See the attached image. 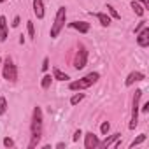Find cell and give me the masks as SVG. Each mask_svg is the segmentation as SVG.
Returning a JSON list of instances; mask_svg holds the SVG:
<instances>
[{"instance_id":"1","label":"cell","mask_w":149,"mask_h":149,"mask_svg":"<svg viewBox=\"0 0 149 149\" xmlns=\"http://www.w3.org/2000/svg\"><path fill=\"white\" fill-rule=\"evenodd\" d=\"M30 128H32V140H30L28 147H35L42 139V109L40 107H33Z\"/></svg>"},{"instance_id":"2","label":"cell","mask_w":149,"mask_h":149,"mask_svg":"<svg viewBox=\"0 0 149 149\" xmlns=\"http://www.w3.org/2000/svg\"><path fill=\"white\" fill-rule=\"evenodd\" d=\"M98 79H100V74H98V72H90L88 76H84L83 79L72 81V83L68 84V88H70L72 91H81V90H86V88L93 86Z\"/></svg>"},{"instance_id":"3","label":"cell","mask_w":149,"mask_h":149,"mask_svg":"<svg viewBox=\"0 0 149 149\" xmlns=\"http://www.w3.org/2000/svg\"><path fill=\"white\" fill-rule=\"evenodd\" d=\"M65 19H67V7L61 6V7H58V13L54 16V23L51 25V32H49L51 33V39H56L60 35L61 28L65 26Z\"/></svg>"},{"instance_id":"4","label":"cell","mask_w":149,"mask_h":149,"mask_svg":"<svg viewBox=\"0 0 149 149\" xmlns=\"http://www.w3.org/2000/svg\"><path fill=\"white\" fill-rule=\"evenodd\" d=\"M140 97H142V90H137V91H135V95H133V102H132V119H130V125H128V128H130V130H135V126L139 125Z\"/></svg>"},{"instance_id":"5","label":"cell","mask_w":149,"mask_h":149,"mask_svg":"<svg viewBox=\"0 0 149 149\" xmlns=\"http://www.w3.org/2000/svg\"><path fill=\"white\" fill-rule=\"evenodd\" d=\"M2 76H4V79H6V81H9V83H16V79H18V68H16L14 61H13L9 56H7V58H6V61H4Z\"/></svg>"},{"instance_id":"6","label":"cell","mask_w":149,"mask_h":149,"mask_svg":"<svg viewBox=\"0 0 149 149\" xmlns=\"http://www.w3.org/2000/svg\"><path fill=\"white\" fill-rule=\"evenodd\" d=\"M86 61H88V51L83 44H79V51L76 53V60H74V67H76L77 70L84 68L86 67Z\"/></svg>"},{"instance_id":"7","label":"cell","mask_w":149,"mask_h":149,"mask_svg":"<svg viewBox=\"0 0 149 149\" xmlns=\"http://www.w3.org/2000/svg\"><path fill=\"white\" fill-rule=\"evenodd\" d=\"M98 144H100V139H98V135H95L93 132H88V133L84 135V147H86V149H97Z\"/></svg>"},{"instance_id":"8","label":"cell","mask_w":149,"mask_h":149,"mask_svg":"<svg viewBox=\"0 0 149 149\" xmlns=\"http://www.w3.org/2000/svg\"><path fill=\"white\" fill-rule=\"evenodd\" d=\"M137 44L140 47H147L149 46V28H147V25L140 32H137Z\"/></svg>"},{"instance_id":"9","label":"cell","mask_w":149,"mask_h":149,"mask_svg":"<svg viewBox=\"0 0 149 149\" xmlns=\"http://www.w3.org/2000/svg\"><path fill=\"white\" fill-rule=\"evenodd\" d=\"M144 79H146V76L142 72H132V74H128V77L125 81V86H132L133 83H139V81H144Z\"/></svg>"},{"instance_id":"10","label":"cell","mask_w":149,"mask_h":149,"mask_svg":"<svg viewBox=\"0 0 149 149\" xmlns=\"http://www.w3.org/2000/svg\"><path fill=\"white\" fill-rule=\"evenodd\" d=\"M68 26L74 28V30H77V32H81V33H88L90 32V23H86V21H72V23H68Z\"/></svg>"},{"instance_id":"11","label":"cell","mask_w":149,"mask_h":149,"mask_svg":"<svg viewBox=\"0 0 149 149\" xmlns=\"http://www.w3.org/2000/svg\"><path fill=\"white\" fill-rule=\"evenodd\" d=\"M33 14L37 16V19H42L46 11H44V2L42 0H33Z\"/></svg>"},{"instance_id":"12","label":"cell","mask_w":149,"mask_h":149,"mask_svg":"<svg viewBox=\"0 0 149 149\" xmlns=\"http://www.w3.org/2000/svg\"><path fill=\"white\" fill-rule=\"evenodd\" d=\"M121 137V133L118 132V133H112V135H109V137H105L104 140H100V144H98V147H109V146H112L118 139Z\"/></svg>"},{"instance_id":"13","label":"cell","mask_w":149,"mask_h":149,"mask_svg":"<svg viewBox=\"0 0 149 149\" xmlns=\"http://www.w3.org/2000/svg\"><path fill=\"white\" fill-rule=\"evenodd\" d=\"M7 40V19L6 16H0V42Z\"/></svg>"},{"instance_id":"14","label":"cell","mask_w":149,"mask_h":149,"mask_svg":"<svg viewBox=\"0 0 149 149\" xmlns=\"http://www.w3.org/2000/svg\"><path fill=\"white\" fill-rule=\"evenodd\" d=\"M91 14H93V13H91ZM93 16L100 21V25H102V26H109V25H111V16H107L105 13H95Z\"/></svg>"},{"instance_id":"15","label":"cell","mask_w":149,"mask_h":149,"mask_svg":"<svg viewBox=\"0 0 149 149\" xmlns=\"http://www.w3.org/2000/svg\"><path fill=\"white\" fill-rule=\"evenodd\" d=\"M53 79H56V81H68L70 77H68V74H65V72H61L58 67H54V68H53Z\"/></svg>"},{"instance_id":"16","label":"cell","mask_w":149,"mask_h":149,"mask_svg":"<svg viewBox=\"0 0 149 149\" xmlns=\"http://www.w3.org/2000/svg\"><path fill=\"white\" fill-rule=\"evenodd\" d=\"M132 9H133V13H135L139 18H142V16H144V7H142L139 2H135V0L132 2Z\"/></svg>"},{"instance_id":"17","label":"cell","mask_w":149,"mask_h":149,"mask_svg":"<svg viewBox=\"0 0 149 149\" xmlns=\"http://www.w3.org/2000/svg\"><path fill=\"white\" fill-rule=\"evenodd\" d=\"M51 81H53V76L46 74V76L42 77V81H40V86H42V90H49V86H51Z\"/></svg>"},{"instance_id":"18","label":"cell","mask_w":149,"mask_h":149,"mask_svg":"<svg viewBox=\"0 0 149 149\" xmlns=\"http://www.w3.org/2000/svg\"><path fill=\"white\" fill-rule=\"evenodd\" d=\"M26 30H28V37L32 40H35V26H33V21H26Z\"/></svg>"},{"instance_id":"19","label":"cell","mask_w":149,"mask_h":149,"mask_svg":"<svg viewBox=\"0 0 149 149\" xmlns=\"http://www.w3.org/2000/svg\"><path fill=\"white\" fill-rule=\"evenodd\" d=\"M107 11H109V14H111V18H114V19H121V16H119V13L111 6V4H107V7H105Z\"/></svg>"},{"instance_id":"20","label":"cell","mask_w":149,"mask_h":149,"mask_svg":"<svg viewBox=\"0 0 149 149\" xmlns=\"http://www.w3.org/2000/svg\"><path fill=\"white\" fill-rule=\"evenodd\" d=\"M83 98H84V93H76V95L70 98V104H72V105H77Z\"/></svg>"},{"instance_id":"21","label":"cell","mask_w":149,"mask_h":149,"mask_svg":"<svg viewBox=\"0 0 149 149\" xmlns=\"http://www.w3.org/2000/svg\"><path fill=\"white\" fill-rule=\"evenodd\" d=\"M7 111V100L4 97H0V116H4Z\"/></svg>"},{"instance_id":"22","label":"cell","mask_w":149,"mask_h":149,"mask_svg":"<svg viewBox=\"0 0 149 149\" xmlns=\"http://www.w3.org/2000/svg\"><path fill=\"white\" fill-rule=\"evenodd\" d=\"M109 130H111V123H109V121H104V123L100 125V132H102V135H107Z\"/></svg>"},{"instance_id":"23","label":"cell","mask_w":149,"mask_h":149,"mask_svg":"<svg viewBox=\"0 0 149 149\" xmlns=\"http://www.w3.org/2000/svg\"><path fill=\"white\" fill-rule=\"evenodd\" d=\"M144 140H146V133H140V135H139V137H137V139H135V140H133L132 144H130V147H135V146H139V144H142Z\"/></svg>"},{"instance_id":"24","label":"cell","mask_w":149,"mask_h":149,"mask_svg":"<svg viewBox=\"0 0 149 149\" xmlns=\"http://www.w3.org/2000/svg\"><path fill=\"white\" fill-rule=\"evenodd\" d=\"M4 146H6V147H14V140H13L11 137H6V139H4Z\"/></svg>"},{"instance_id":"25","label":"cell","mask_w":149,"mask_h":149,"mask_svg":"<svg viewBox=\"0 0 149 149\" xmlns=\"http://www.w3.org/2000/svg\"><path fill=\"white\" fill-rule=\"evenodd\" d=\"M81 137H83V132H81V130H76V133H74V137H72V140H74V142H77V140H79Z\"/></svg>"},{"instance_id":"26","label":"cell","mask_w":149,"mask_h":149,"mask_svg":"<svg viewBox=\"0 0 149 149\" xmlns=\"http://www.w3.org/2000/svg\"><path fill=\"white\" fill-rule=\"evenodd\" d=\"M47 68H49V58H47V56H46V58H44V61H42V70H44V72H46V70H47Z\"/></svg>"},{"instance_id":"27","label":"cell","mask_w":149,"mask_h":149,"mask_svg":"<svg viewBox=\"0 0 149 149\" xmlns=\"http://www.w3.org/2000/svg\"><path fill=\"white\" fill-rule=\"evenodd\" d=\"M146 23H147V21H140V23H139V25L135 26V33H137V32H140V30H142V28L146 26Z\"/></svg>"},{"instance_id":"28","label":"cell","mask_w":149,"mask_h":149,"mask_svg":"<svg viewBox=\"0 0 149 149\" xmlns=\"http://www.w3.org/2000/svg\"><path fill=\"white\" fill-rule=\"evenodd\" d=\"M139 111H142L144 114H146V112H149V102H146L142 107H139Z\"/></svg>"},{"instance_id":"29","label":"cell","mask_w":149,"mask_h":149,"mask_svg":"<svg viewBox=\"0 0 149 149\" xmlns=\"http://www.w3.org/2000/svg\"><path fill=\"white\" fill-rule=\"evenodd\" d=\"M135 2L142 4V7H144V9H147V7H149V0H135Z\"/></svg>"},{"instance_id":"30","label":"cell","mask_w":149,"mask_h":149,"mask_svg":"<svg viewBox=\"0 0 149 149\" xmlns=\"http://www.w3.org/2000/svg\"><path fill=\"white\" fill-rule=\"evenodd\" d=\"M19 21H21V18H19V16H16V18L13 19V23H11V25H13V26L16 28V26H19Z\"/></svg>"},{"instance_id":"31","label":"cell","mask_w":149,"mask_h":149,"mask_svg":"<svg viewBox=\"0 0 149 149\" xmlns=\"http://www.w3.org/2000/svg\"><path fill=\"white\" fill-rule=\"evenodd\" d=\"M0 2H6V0H0Z\"/></svg>"},{"instance_id":"32","label":"cell","mask_w":149,"mask_h":149,"mask_svg":"<svg viewBox=\"0 0 149 149\" xmlns=\"http://www.w3.org/2000/svg\"><path fill=\"white\" fill-rule=\"evenodd\" d=\"M0 63H2V58H0Z\"/></svg>"}]
</instances>
